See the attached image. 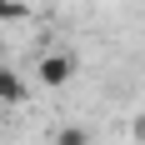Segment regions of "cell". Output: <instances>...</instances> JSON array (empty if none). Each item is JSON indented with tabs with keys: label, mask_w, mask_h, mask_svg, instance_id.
Returning a JSON list of instances; mask_svg holds the SVG:
<instances>
[{
	"label": "cell",
	"mask_w": 145,
	"mask_h": 145,
	"mask_svg": "<svg viewBox=\"0 0 145 145\" xmlns=\"http://www.w3.org/2000/svg\"><path fill=\"white\" fill-rule=\"evenodd\" d=\"M35 75H40V85L60 90V85H70V75H75V60L65 55V50H50V55H40V65H35Z\"/></svg>",
	"instance_id": "1"
},
{
	"label": "cell",
	"mask_w": 145,
	"mask_h": 145,
	"mask_svg": "<svg viewBox=\"0 0 145 145\" xmlns=\"http://www.w3.org/2000/svg\"><path fill=\"white\" fill-rule=\"evenodd\" d=\"M25 95H30V85H25L15 70H5V65H0V100H5V105H20Z\"/></svg>",
	"instance_id": "2"
},
{
	"label": "cell",
	"mask_w": 145,
	"mask_h": 145,
	"mask_svg": "<svg viewBox=\"0 0 145 145\" xmlns=\"http://www.w3.org/2000/svg\"><path fill=\"white\" fill-rule=\"evenodd\" d=\"M55 145H90V130H85V125H60V130H55Z\"/></svg>",
	"instance_id": "3"
},
{
	"label": "cell",
	"mask_w": 145,
	"mask_h": 145,
	"mask_svg": "<svg viewBox=\"0 0 145 145\" xmlns=\"http://www.w3.org/2000/svg\"><path fill=\"white\" fill-rule=\"evenodd\" d=\"M0 20H25V0H0Z\"/></svg>",
	"instance_id": "4"
},
{
	"label": "cell",
	"mask_w": 145,
	"mask_h": 145,
	"mask_svg": "<svg viewBox=\"0 0 145 145\" xmlns=\"http://www.w3.org/2000/svg\"><path fill=\"white\" fill-rule=\"evenodd\" d=\"M0 105H5V100H0Z\"/></svg>",
	"instance_id": "5"
}]
</instances>
